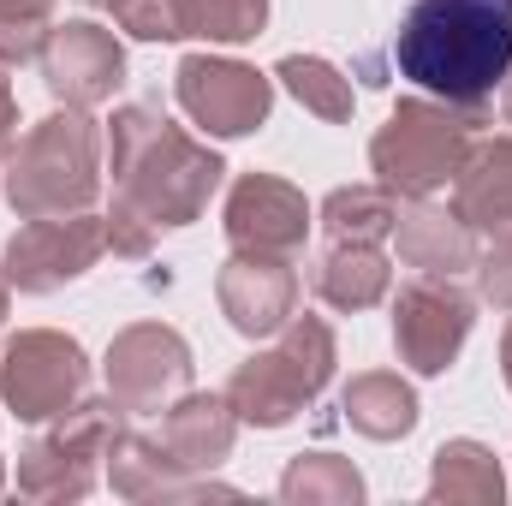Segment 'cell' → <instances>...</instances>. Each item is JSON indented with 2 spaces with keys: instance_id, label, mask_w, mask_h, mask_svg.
<instances>
[{
  "instance_id": "1",
  "label": "cell",
  "mask_w": 512,
  "mask_h": 506,
  "mask_svg": "<svg viewBox=\"0 0 512 506\" xmlns=\"http://www.w3.org/2000/svg\"><path fill=\"white\" fill-rule=\"evenodd\" d=\"M393 66L423 96L483 108L512 72V0H417L393 30Z\"/></svg>"
},
{
  "instance_id": "2",
  "label": "cell",
  "mask_w": 512,
  "mask_h": 506,
  "mask_svg": "<svg viewBox=\"0 0 512 506\" xmlns=\"http://www.w3.org/2000/svg\"><path fill=\"white\" fill-rule=\"evenodd\" d=\"M108 161H114V197L131 203L155 233L191 227L227 179V161L203 137L173 126L149 102H131L108 120Z\"/></svg>"
},
{
  "instance_id": "3",
  "label": "cell",
  "mask_w": 512,
  "mask_h": 506,
  "mask_svg": "<svg viewBox=\"0 0 512 506\" xmlns=\"http://www.w3.org/2000/svg\"><path fill=\"white\" fill-rule=\"evenodd\" d=\"M102 149L108 137L90 108H60L24 131L6 155V203L18 221L30 215H84L102 191Z\"/></svg>"
},
{
  "instance_id": "4",
  "label": "cell",
  "mask_w": 512,
  "mask_h": 506,
  "mask_svg": "<svg viewBox=\"0 0 512 506\" xmlns=\"http://www.w3.org/2000/svg\"><path fill=\"white\" fill-rule=\"evenodd\" d=\"M477 131H483V108H459L441 96H405L387 114V126H376L370 137V173L399 203L435 197L465 167Z\"/></svg>"
},
{
  "instance_id": "5",
  "label": "cell",
  "mask_w": 512,
  "mask_h": 506,
  "mask_svg": "<svg viewBox=\"0 0 512 506\" xmlns=\"http://www.w3.org/2000/svg\"><path fill=\"white\" fill-rule=\"evenodd\" d=\"M340 364V346H334V328L322 316H292L274 346L251 352L233 381H227V399L239 411V423L251 429H286L304 405L322 399V387L334 381Z\"/></svg>"
},
{
  "instance_id": "6",
  "label": "cell",
  "mask_w": 512,
  "mask_h": 506,
  "mask_svg": "<svg viewBox=\"0 0 512 506\" xmlns=\"http://www.w3.org/2000/svg\"><path fill=\"white\" fill-rule=\"evenodd\" d=\"M126 417L131 411L114 393L78 399L66 417H54L48 435H36L18 453V495H30V501H84L102 477V459L126 435Z\"/></svg>"
},
{
  "instance_id": "7",
  "label": "cell",
  "mask_w": 512,
  "mask_h": 506,
  "mask_svg": "<svg viewBox=\"0 0 512 506\" xmlns=\"http://www.w3.org/2000/svg\"><path fill=\"white\" fill-rule=\"evenodd\" d=\"M90 387V358L60 328H24L0 352V399L18 423H54L66 417Z\"/></svg>"
},
{
  "instance_id": "8",
  "label": "cell",
  "mask_w": 512,
  "mask_h": 506,
  "mask_svg": "<svg viewBox=\"0 0 512 506\" xmlns=\"http://www.w3.org/2000/svg\"><path fill=\"white\" fill-rule=\"evenodd\" d=\"M477 328V298L453 286V274H423L393 292V346L417 376H447Z\"/></svg>"
},
{
  "instance_id": "9",
  "label": "cell",
  "mask_w": 512,
  "mask_h": 506,
  "mask_svg": "<svg viewBox=\"0 0 512 506\" xmlns=\"http://www.w3.org/2000/svg\"><path fill=\"white\" fill-rule=\"evenodd\" d=\"M173 96L191 114V126H203L209 137H251L274 114V72L221 54H185L173 72Z\"/></svg>"
},
{
  "instance_id": "10",
  "label": "cell",
  "mask_w": 512,
  "mask_h": 506,
  "mask_svg": "<svg viewBox=\"0 0 512 506\" xmlns=\"http://www.w3.org/2000/svg\"><path fill=\"white\" fill-rule=\"evenodd\" d=\"M102 251H108L102 215H90V209H84V215H30V221L12 233L0 268H6V280H12L18 292L48 298V292L72 286L78 274H90Z\"/></svg>"
},
{
  "instance_id": "11",
  "label": "cell",
  "mask_w": 512,
  "mask_h": 506,
  "mask_svg": "<svg viewBox=\"0 0 512 506\" xmlns=\"http://www.w3.org/2000/svg\"><path fill=\"white\" fill-rule=\"evenodd\" d=\"M102 376H108V393L131 417L167 411L191 387V346L167 322H131V328L114 334V346L102 358Z\"/></svg>"
},
{
  "instance_id": "12",
  "label": "cell",
  "mask_w": 512,
  "mask_h": 506,
  "mask_svg": "<svg viewBox=\"0 0 512 506\" xmlns=\"http://www.w3.org/2000/svg\"><path fill=\"white\" fill-rule=\"evenodd\" d=\"M221 227H227V245L245 256H292L304 251L310 239V203L298 185L274 179V173H239L233 191H227V209H221Z\"/></svg>"
},
{
  "instance_id": "13",
  "label": "cell",
  "mask_w": 512,
  "mask_h": 506,
  "mask_svg": "<svg viewBox=\"0 0 512 506\" xmlns=\"http://www.w3.org/2000/svg\"><path fill=\"white\" fill-rule=\"evenodd\" d=\"M42 84L54 102L66 108H102L120 84H126V48L114 30L78 18V24H54L42 42Z\"/></svg>"
},
{
  "instance_id": "14",
  "label": "cell",
  "mask_w": 512,
  "mask_h": 506,
  "mask_svg": "<svg viewBox=\"0 0 512 506\" xmlns=\"http://www.w3.org/2000/svg\"><path fill=\"white\" fill-rule=\"evenodd\" d=\"M215 304L245 340H274L298 316V268L286 256L233 251L215 274Z\"/></svg>"
},
{
  "instance_id": "15",
  "label": "cell",
  "mask_w": 512,
  "mask_h": 506,
  "mask_svg": "<svg viewBox=\"0 0 512 506\" xmlns=\"http://www.w3.org/2000/svg\"><path fill=\"white\" fill-rule=\"evenodd\" d=\"M393 251L417 274H465V268H477L483 245H477V227L459 221V209H441V203L417 197L393 221Z\"/></svg>"
},
{
  "instance_id": "16",
  "label": "cell",
  "mask_w": 512,
  "mask_h": 506,
  "mask_svg": "<svg viewBox=\"0 0 512 506\" xmlns=\"http://www.w3.org/2000/svg\"><path fill=\"white\" fill-rule=\"evenodd\" d=\"M233 435H239V411H233L227 393H191V387H185V393L167 405V417H161V447H167L191 477L227 465Z\"/></svg>"
},
{
  "instance_id": "17",
  "label": "cell",
  "mask_w": 512,
  "mask_h": 506,
  "mask_svg": "<svg viewBox=\"0 0 512 506\" xmlns=\"http://www.w3.org/2000/svg\"><path fill=\"white\" fill-rule=\"evenodd\" d=\"M453 209L477 227V239L512 233V137H477L465 167L453 173Z\"/></svg>"
},
{
  "instance_id": "18",
  "label": "cell",
  "mask_w": 512,
  "mask_h": 506,
  "mask_svg": "<svg viewBox=\"0 0 512 506\" xmlns=\"http://www.w3.org/2000/svg\"><path fill=\"white\" fill-rule=\"evenodd\" d=\"M191 471L161 447V435H120L108 453V483L126 501H197V495H233L227 483H185Z\"/></svg>"
},
{
  "instance_id": "19",
  "label": "cell",
  "mask_w": 512,
  "mask_h": 506,
  "mask_svg": "<svg viewBox=\"0 0 512 506\" xmlns=\"http://www.w3.org/2000/svg\"><path fill=\"white\" fill-rule=\"evenodd\" d=\"M310 286L340 316L376 310L393 292V256H387V245H322L316 268H310Z\"/></svg>"
},
{
  "instance_id": "20",
  "label": "cell",
  "mask_w": 512,
  "mask_h": 506,
  "mask_svg": "<svg viewBox=\"0 0 512 506\" xmlns=\"http://www.w3.org/2000/svg\"><path fill=\"white\" fill-rule=\"evenodd\" d=\"M340 411H346V423L364 441H405L417 429V417H423L411 381L399 376V370H364V376H352L346 393H340Z\"/></svg>"
},
{
  "instance_id": "21",
  "label": "cell",
  "mask_w": 512,
  "mask_h": 506,
  "mask_svg": "<svg viewBox=\"0 0 512 506\" xmlns=\"http://www.w3.org/2000/svg\"><path fill=\"white\" fill-rule=\"evenodd\" d=\"M429 501L447 506H501L507 501V477H501V459L459 435V441H441L435 447V465H429Z\"/></svg>"
},
{
  "instance_id": "22",
  "label": "cell",
  "mask_w": 512,
  "mask_h": 506,
  "mask_svg": "<svg viewBox=\"0 0 512 506\" xmlns=\"http://www.w3.org/2000/svg\"><path fill=\"white\" fill-rule=\"evenodd\" d=\"M399 221V197L387 185H340L322 203V239L328 245H387Z\"/></svg>"
},
{
  "instance_id": "23",
  "label": "cell",
  "mask_w": 512,
  "mask_h": 506,
  "mask_svg": "<svg viewBox=\"0 0 512 506\" xmlns=\"http://www.w3.org/2000/svg\"><path fill=\"white\" fill-rule=\"evenodd\" d=\"M274 84H286L292 90V102L304 108V114H316V120H328V126H346L352 120V78L340 72V66H328L322 54H286L280 66H274Z\"/></svg>"
},
{
  "instance_id": "24",
  "label": "cell",
  "mask_w": 512,
  "mask_h": 506,
  "mask_svg": "<svg viewBox=\"0 0 512 506\" xmlns=\"http://www.w3.org/2000/svg\"><path fill=\"white\" fill-rule=\"evenodd\" d=\"M280 501L292 506H358L364 501V477L352 459L340 453H298L280 471Z\"/></svg>"
},
{
  "instance_id": "25",
  "label": "cell",
  "mask_w": 512,
  "mask_h": 506,
  "mask_svg": "<svg viewBox=\"0 0 512 506\" xmlns=\"http://www.w3.org/2000/svg\"><path fill=\"white\" fill-rule=\"evenodd\" d=\"M173 24L203 42H251L268 24V0H173Z\"/></svg>"
},
{
  "instance_id": "26",
  "label": "cell",
  "mask_w": 512,
  "mask_h": 506,
  "mask_svg": "<svg viewBox=\"0 0 512 506\" xmlns=\"http://www.w3.org/2000/svg\"><path fill=\"white\" fill-rule=\"evenodd\" d=\"M48 30H54V0H0V66L36 60Z\"/></svg>"
},
{
  "instance_id": "27",
  "label": "cell",
  "mask_w": 512,
  "mask_h": 506,
  "mask_svg": "<svg viewBox=\"0 0 512 506\" xmlns=\"http://www.w3.org/2000/svg\"><path fill=\"white\" fill-rule=\"evenodd\" d=\"M120 30L137 42H179V24H173V0H120L114 6Z\"/></svg>"
},
{
  "instance_id": "28",
  "label": "cell",
  "mask_w": 512,
  "mask_h": 506,
  "mask_svg": "<svg viewBox=\"0 0 512 506\" xmlns=\"http://www.w3.org/2000/svg\"><path fill=\"white\" fill-rule=\"evenodd\" d=\"M102 227H108V251L126 256V262H143V256L155 251V227H149L131 203H120V197H114V209L102 215Z\"/></svg>"
},
{
  "instance_id": "29",
  "label": "cell",
  "mask_w": 512,
  "mask_h": 506,
  "mask_svg": "<svg viewBox=\"0 0 512 506\" xmlns=\"http://www.w3.org/2000/svg\"><path fill=\"white\" fill-rule=\"evenodd\" d=\"M477 292H483V304L512 310V233L489 239V256H477Z\"/></svg>"
},
{
  "instance_id": "30",
  "label": "cell",
  "mask_w": 512,
  "mask_h": 506,
  "mask_svg": "<svg viewBox=\"0 0 512 506\" xmlns=\"http://www.w3.org/2000/svg\"><path fill=\"white\" fill-rule=\"evenodd\" d=\"M18 143V102H12V84H6V66H0V173H6V155Z\"/></svg>"
},
{
  "instance_id": "31",
  "label": "cell",
  "mask_w": 512,
  "mask_h": 506,
  "mask_svg": "<svg viewBox=\"0 0 512 506\" xmlns=\"http://www.w3.org/2000/svg\"><path fill=\"white\" fill-rule=\"evenodd\" d=\"M501 376H507V387H512V322H507V334H501Z\"/></svg>"
},
{
  "instance_id": "32",
  "label": "cell",
  "mask_w": 512,
  "mask_h": 506,
  "mask_svg": "<svg viewBox=\"0 0 512 506\" xmlns=\"http://www.w3.org/2000/svg\"><path fill=\"white\" fill-rule=\"evenodd\" d=\"M501 120H507V126H512V72H507V78H501Z\"/></svg>"
},
{
  "instance_id": "33",
  "label": "cell",
  "mask_w": 512,
  "mask_h": 506,
  "mask_svg": "<svg viewBox=\"0 0 512 506\" xmlns=\"http://www.w3.org/2000/svg\"><path fill=\"white\" fill-rule=\"evenodd\" d=\"M6 310H12V280H6V268H0V322H6Z\"/></svg>"
},
{
  "instance_id": "34",
  "label": "cell",
  "mask_w": 512,
  "mask_h": 506,
  "mask_svg": "<svg viewBox=\"0 0 512 506\" xmlns=\"http://www.w3.org/2000/svg\"><path fill=\"white\" fill-rule=\"evenodd\" d=\"M84 6H102V12H114V6H120V0H84Z\"/></svg>"
},
{
  "instance_id": "35",
  "label": "cell",
  "mask_w": 512,
  "mask_h": 506,
  "mask_svg": "<svg viewBox=\"0 0 512 506\" xmlns=\"http://www.w3.org/2000/svg\"><path fill=\"white\" fill-rule=\"evenodd\" d=\"M0 489H6V465H0Z\"/></svg>"
}]
</instances>
